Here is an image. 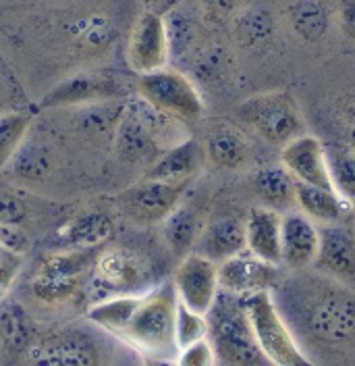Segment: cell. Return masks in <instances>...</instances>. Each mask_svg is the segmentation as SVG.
<instances>
[{
	"label": "cell",
	"mask_w": 355,
	"mask_h": 366,
	"mask_svg": "<svg viewBox=\"0 0 355 366\" xmlns=\"http://www.w3.org/2000/svg\"><path fill=\"white\" fill-rule=\"evenodd\" d=\"M208 340L214 347L216 362L231 366L270 365L264 352L256 342L249 315L245 308V296L222 292L214 306L206 315Z\"/></svg>",
	"instance_id": "cell-1"
},
{
	"label": "cell",
	"mask_w": 355,
	"mask_h": 366,
	"mask_svg": "<svg viewBox=\"0 0 355 366\" xmlns=\"http://www.w3.org/2000/svg\"><path fill=\"white\" fill-rule=\"evenodd\" d=\"M179 297L175 285H160L148 294H141L121 340L135 350L152 356H169L179 352L175 342V317Z\"/></svg>",
	"instance_id": "cell-2"
},
{
	"label": "cell",
	"mask_w": 355,
	"mask_h": 366,
	"mask_svg": "<svg viewBox=\"0 0 355 366\" xmlns=\"http://www.w3.org/2000/svg\"><path fill=\"white\" fill-rule=\"evenodd\" d=\"M306 327L322 343L355 340V290L333 279L316 283L306 296Z\"/></svg>",
	"instance_id": "cell-3"
},
{
	"label": "cell",
	"mask_w": 355,
	"mask_h": 366,
	"mask_svg": "<svg viewBox=\"0 0 355 366\" xmlns=\"http://www.w3.org/2000/svg\"><path fill=\"white\" fill-rule=\"evenodd\" d=\"M235 117L270 146H285L306 134V121L289 92H264L245 98Z\"/></svg>",
	"instance_id": "cell-4"
},
{
	"label": "cell",
	"mask_w": 355,
	"mask_h": 366,
	"mask_svg": "<svg viewBox=\"0 0 355 366\" xmlns=\"http://www.w3.org/2000/svg\"><path fill=\"white\" fill-rule=\"evenodd\" d=\"M245 308L256 335V342L270 365L306 366L311 360L295 342L287 320L279 312L270 292H256L245 296Z\"/></svg>",
	"instance_id": "cell-5"
},
{
	"label": "cell",
	"mask_w": 355,
	"mask_h": 366,
	"mask_svg": "<svg viewBox=\"0 0 355 366\" xmlns=\"http://www.w3.org/2000/svg\"><path fill=\"white\" fill-rule=\"evenodd\" d=\"M135 90L152 109L177 121H198L204 114V100L198 88L175 69L162 67L139 75Z\"/></svg>",
	"instance_id": "cell-6"
},
{
	"label": "cell",
	"mask_w": 355,
	"mask_h": 366,
	"mask_svg": "<svg viewBox=\"0 0 355 366\" xmlns=\"http://www.w3.org/2000/svg\"><path fill=\"white\" fill-rule=\"evenodd\" d=\"M189 183H169L141 177L116 196L119 210L135 225L162 223L185 198Z\"/></svg>",
	"instance_id": "cell-7"
},
{
	"label": "cell",
	"mask_w": 355,
	"mask_h": 366,
	"mask_svg": "<svg viewBox=\"0 0 355 366\" xmlns=\"http://www.w3.org/2000/svg\"><path fill=\"white\" fill-rule=\"evenodd\" d=\"M27 358L38 366H94L102 362V347L86 329L65 327L34 340Z\"/></svg>",
	"instance_id": "cell-8"
},
{
	"label": "cell",
	"mask_w": 355,
	"mask_h": 366,
	"mask_svg": "<svg viewBox=\"0 0 355 366\" xmlns=\"http://www.w3.org/2000/svg\"><path fill=\"white\" fill-rule=\"evenodd\" d=\"M127 94L125 86L106 73L94 71H79L59 81L52 90H48L40 100V109H75V107H89L98 102L121 100Z\"/></svg>",
	"instance_id": "cell-9"
},
{
	"label": "cell",
	"mask_w": 355,
	"mask_h": 366,
	"mask_svg": "<svg viewBox=\"0 0 355 366\" xmlns=\"http://www.w3.org/2000/svg\"><path fill=\"white\" fill-rule=\"evenodd\" d=\"M112 150L116 159L125 164H152L162 152L164 146L152 129L144 100L127 102L121 114L114 136H112Z\"/></svg>",
	"instance_id": "cell-10"
},
{
	"label": "cell",
	"mask_w": 355,
	"mask_h": 366,
	"mask_svg": "<svg viewBox=\"0 0 355 366\" xmlns=\"http://www.w3.org/2000/svg\"><path fill=\"white\" fill-rule=\"evenodd\" d=\"M173 285L179 302H183L196 312L208 315V310L214 306L221 294L219 264L200 252H189L179 262Z\"/></svg>",
	"instance_id": "cell-11"
},
{
	"label": "cell",
	"mask_w": 355,
	"mask_h": 366,
	"mask_svg": "<svg viewBox=\"0 0 355 366\" xmlns=\"http://www.w3.org/2000/svg\"><path fill=\"white\" fill-rule=\"evenodd\" d=\"M171 46L164 15L158 11H144L131 27L127 42V63L137 75L166 67Z\"/></svg>",
	"instance_id": "cell-12"
},
{
	"label": "cell",
	"mask_w": 355,
	"mask_h": 366,
	"mask_svg": "<svg viewBox=\"0 0 355 366\" xmlns=\"http://www.w3.org/2000/svg\"><path fill=\"white\" fill-rule=\"evenodd\" d=\"M314 267L329 279L355 290V225H320V250Z\"/></svg>",
	"instance_id": "cell-13"
},
{
	"label": "cell",
	"mask_w": 355,
	"mask_h": 366,
	"mask_svg": "<svg viewBox=\"0 0 355 366\" xmlns=\"http://www.w3.org/2000/svg\"><path fill=\"white\" fill-rule=\"evenodd\" d=\"M221 290L237 296L270 292L279 281V264L266 262L249 250L239 252L219 262Z\"/></svg>",
	"instance_id": "cell-14"
},
{
	"label": "cell",
	"mask_w": 355,
	"mask_h": 366,
	"mask_svg": "<svg viewBox=\"0 0 355 366\" xmlns=\"http://www.w3.org/2000/svg\"><path fill=\"white\" fill-rule=\"evenodd\" d=\"M281 162L295 177V182L334 189L331 171H329L326 146L316 136L301 134L285 144L281 148Z\"/></svg>",
	"instance_id": "cell-15"
},
{
	"label": "cell",
	"mask_w": 355,
	"mask_h": 366,
	"mask_svg": "<svg viewBox=\"0 0 355 366\" xmlns=\"http://www.w3.org/2000/svg\"><path fill=\"white\" fill-rule=\"evenodd\" d=\"M320 250V227L301 210H287L281 219V264L291 271L311 267Z\"/></svg>",
	"instance_id": "cell-16"
},
{
	"label": "cell",
	"mask_w": 355,
	"mask_h": 366,
	"mask_svg": "<svg viewBox=\"0 0 355 366\" xmlns=\"http://www.w3.org/2000/svg\"><path fill=\"white\" fill-rule=\"evenodd\" d=\"M94 274H96V285L104 287L106 292L129 294L146 281L148 269L139 256H135L129 250L112 248L98 254Z\"/></svg>",
	"instance_id": "cell-17"
},
{
	"label": "cell",
	"mask_w": 355,
	"mask_h": 366,
	"mask_svg": "<svg viewBox=\"0 0 355 366\" xmlns=\"http://www.w3.org/2000/svg\"><path fill=\"white\" fill-rule=\"evenodd\" d=\"M206 162V150L196 139H183L164 150L148 167L144 177L169 183H191Z\"/></svg>",
	"instance_id": "cell-18"
},
{
	"label": "cell",
	"mask_w": 355,
	"mask_h": 366,
	"mask_svg": "<svg viewBox=\"0 0 355 366\" xmlns=\"http://www.w3.org/2000/svg\"><path fill=\"white\" fill-rule=\"evenodd\" d=\"M281 219L279 210L258 206L245 219V246L258 258L281 264Z\"/></svg>",
	"instance_id": "cell-19"
},
{
	"label": "cell",
	"mask_w": 355,
	"mask_h": 366,
	"mask_svg": "<svg viewBox=\"0 0 355 366\" xmlns=\"http://www.w3.org/2000/svg\"><path fill=\"white\" fill-rule=\"evenodd\" d=\"M194 250L208 256L216 264L231 258V256H235V254H239V252L247 250V246H245V219L241 221L237 217H221V219L206 223Z\"/></svg>",
	"instance_id": "cell-20"
},
{
	"label": "cell",
	"mask_w": 355,
	"mask_h": 366,
	"mask_svg": "<svg viewBox=\"0 0 355 366\" xmlns=\"http://www.w3.org/2000/svg\"><path fill=\"white\" fill-rule=\"evenodd\" d=\"M114 233V221L104 210H84L65 221L56 231L63 248H96L109 242Z\"/></svg>",
	"instance_id": "cell-21"
},
{
	"label": "cell",
	"mask_w": 355,
	"mask_h": 366,
	"mask_svg": "<svg viewBox=\"0 0 355 366\" xmlns=\"http://www.w3.org/2000/svg\"><path fill=\"white\" fill-rule=\"evenodd\" d=\"M295 204L318 225L341 223L347 219L349 210L354 208L336 189L301 182H297L295 185Z\"/></svg>",
	"instance_id": "cell-22"
},
{
	"label": "cell",
	"mask_w": 355,
	"mask_h": 366,
	"mask_svg": "<svg viewBox=\"0 0 355 366\" xmlns=\"http://www.w3.org/2000/svg\"><path fill=\"white\" fill-rule=\"evenodd\" d=\"M206 227L204 214L194 202L181 200L175 210L162 221V235L169 250L175 256L183 258L185 254L194 252L201 229Z\"/></svg>",
	"instance_id": "cell-23"
},
{
	"label": "cell",
	"mask_w": 355,
	"mask_h": 366,
	"mask_svg": "<svg viewBox=\"0 0 355 366\" xmlns=\"http://www.w3.org/2000/svg\"><path fill=\"white\" fill-rule=\"evenodd\" d=\"M206 160L219 169H241L249 160V146L244 134L233 125H214L206 139Z\"/></svg>",
	"instance_id": "cell-24"
},
{
	"label": "cell",
	"mask_w": 355,
	"mask_h": 366,
	"mask_svg": "<svg viewBox=\"0 0 355 366\" xmlns=\"http://www.w3.org/2000/svg\"><path fill=\"white\" fill-rule=\"evenodd\" d=\"M295 177L285 169V164L260 167L254 175V192L260 202L274 210H289L295 204Z\"/></svg>",
	"instance_id": "cell-25"
},
{
	"label": "cell",
	"mask_w": 355,
	"mask_h": 366,
	"mask_svg": "<svg viewBox=\"0 0 355 366\" xmlns=\"http://www.w3.org/2000/svg\"><path fill=\"white\" fill-rule=\"evenodd\" d=\"M289 23L304 40L316 44L331 29V9L326 0H293L289 6Z\"/></svg>",
	"instance_id": "cell-26"
},
{
	"label": "cell",
	"mask_w": 355,
	"mask_h": 366,
	"mask_svg": "<svg viewBox=\"0 0 355 366\" xmlns=\"http://www.w3.org/2000/svg\"><path fill=\"white\" fill-rule=\"evenodd\" d=\"M141 294H114L112 297L100 300L88 308V319L102 331L121 337L134 317L135 308L139 306Z\"/></svg>",
	"instance_id": "cell-27"
},
{
	"label": "cell",
	"mask_w": 355,
	"mask_h": 366,
	"mask_svg": "<svg viewBox=\"0 0 355 366\" xmlns=\"http://www.w3.org/2000/svg\"><path fill=\"white\" fill-rule=\"evenodd\" d=\"M36 117L27 109L0 111V173L11 164L23 142L29 136Z\"/></svg>",
	"instance_id": "cell-28"
},
{
	"label": "cell",
	"mask_w": 355,
	"mask_h": 366,
	"mask_svg": "<svg viewBox=\"0 0 355 366\" xmlns=\"http://www.w3.org/2000/svg\"><path fill=\"white\" fill-rule=\"evenodd\" d=\"M274 15L266 6L256 4L241 11V15L235 19L233 36L241 48H258L270 42V38L274 36Z\"/></svg>",
	"instance_id": "cell-29"
},
{
	"label": "cell",
	"mask_w": 355,
	"mask_h": 366,
	"mask_svg": "<svg viewBox=\"0 0 355 366\" xmlns=\"http://www.w3.org/2000/svg\"><path fill=\"white\" fill-rule=\"evenodd\" d=\"M98 252L96 248H63L44 256L36 273L56 274V277H84L94 271Z\"/></svg>",
	"instance_id": "cell-30"
},
{
	"label": "cell",
	"mask_w": 355,
	"mask_h": 366,
	"mask_svg": "<svg viewBox=\"0 0 355 366\" xmlns=\"http://www.w3.org/2000/svg\"><path fill=\"white\" fill-rule=\"evenodd\" d=\"M329 171L334 189L355 206V148L354 146H326Z\"/></svg>",
	"instance_id": "cell-31"
},
{
	"label": "cell",
	"mask_w": 355,
	"mask_h": 366,
	"mask_svg": "<svg viewBox=\"0 0 355 366\" xmlns=\"http://www.w3.org/2000/svg\"><path fill=\"white\" fill-rule=\"evenodd\" d=\"M84 277H56V274L36 273L31 279V294L48 306L67 304L79 294Z\"/></svg>",
	"instance_id": "cell-32"
},
{
	"label": "cell",
	"mask_w": 355,
	"mask_h": 366,
	"mask_svg": "<svg viewBox=\"0 0 355 366\" xmlns=\"http://www.w3.org/2000/svg\"><path fill=\"white\" fill-rule=\"evenodd\" d=\"M6 169H13V175L21 182H42L50 171V154L48 148L40 142H23L19 152Z\"/></svg>",
	"instance_id": "cell-33"
},
{
	"label": "cell",
	"mask_w": 355,
	"mask_h": 366,
	"mask_svg": "<svg viewBox=\"0 0 355 366\" xmlns=\"http://www.w3.org/2000/svg\"><path fill=\"white\" fill-rule=\"evenodd\" d=\"M0 325H2V345L17 350V352H27L29 343L34 342V329L29 315L23 310V306L13 304L6 306L0 312Z\"/></svg>",
	"instance_id": "cell-34"
},
{
	"label": "cell",
	"mask_w": 355,
	"mask_h": 366,
	"mask_svg": "<svg viewBox=\"0 0 355 366\" xmlns=\"http://www.w3.org/2000/svg\"><path fill=\"white\" fill-rule=\"evenodd\" d=\"M208 337V319L206 315L191 310L183 302L177 304V317H175V342L177 350L187 347L189 343H196Z\"/></svg>",
	"instance_id": "cell-35"
},
{
	"label": "cell",
	"mask_w": 355,
	"mask_h": 366,
	"mask_svg": "<svg viewBox=\"0 0 355 366\" xmlns=\"http://www.w3.org/2000/svg\"><path fill=\"white\" fill-rule=\"evenodd\" d=\"M164 23H166V34H169L171 56L185 54L194 36V25L189 21V17L179 9H169L164 15Z\"/></svg>",
	"instance_id": "cell-36"
},
{
	"label": "cell",
	"mask_w": 355,
	"mask_h": 366,
	"mask_svg": "<svg viewBox=\"0 0 355 366\" xmlns=\"http://www.w3.org/2000/svg\"><path fill=\"white\" fill-rule=\"evenodd\" d=\"M224 65H226L224 48L216 44L206 46L204 50L198 52V56L194 61V73L200 81H214L222 75Z\"/></svg>",
	"instance_id": "cell-37"
},
{
	"label": "cell",
	"mask_w": 355,
	"mask_h": 366,
	"mask_svg": "<svg viewBox=\"0 0 355 366\" xmlns=\"http://www.w3.org/2000/svg\"><path fill=\"white\" fill-rule=\"evenodd\" d=\"M181 366H212L216 362V354L214 347L208 337H204L200 342L189 343L187 347L179 350V358L175 360Z\"/></svg>",
	"instance_id": "cell-38"
},
{
	"label": "cell",
	"mask_w": 355,
	"mask_h": 366,
	"mask_svg": "<svg viewBox=\"0 0 355 366\" xmlns=\"http://www.w3.org/2000/svg\"><path fill=\"white\" fill-rule=\"evenodd\" d=\"M27 217H29V208L25 204V200L13 192L0 189V223L21 227L27 221Z\"/></svg>",
	"instance_id": "cell-39"
},
{
	"label": "cell",
	"mask_w": 355,
	"mask_h": 366,
	"mask_svg": "<svg viewBox=\"0 0 355 366\" xmlns=\"http://www.w3.org/2000/svg\"><path fill=\"white\" fill-rule=\"evenodd\" d=\"M23 264V254L0 246V287L4 292H9V287L13 285L15 277L19 274Z\"/></svg>",
	"instance_id": "cell-40"
},
{
	"label": "cell",
	"mask_w": 355,
	"mask_h": 366,
	"mask_svg": "<svg viewBox=\"0 0 355 366\" xmlns=\"http://www.w3.org/2000/svg\"><path fill=\"white\" fill-rule=\"evenodd\" d=\"M0 246L23 254V252L29 248V237L17 225H4V223H0Z\"/></svg>",
	"instance_id": "cell-41"
},
{
	"label": "cell",
	"mask_w": 355,
	"mask_h": 366,
	"mask_svg": "<svg viewBox=\"0 0 355 366\" xmlns=\"http://www.w3.org/2000/svg\"><path fill=\"white\" fill-rule=\"evenodd\" d=\"M339 23L343 34L355 42V0H339Z\"/></svg>",
	"instance_id": "cell-42"
},
{
	"label": "cell",
	"mask_w": 355,
	"mask_h": 366,
	"mask_svg": "<svg viewBox=\"0 0 355 366\" xmlns=\"http://www.w3.org/2000/svg\"><path fill=\"white\" fill-rule=\"evenodd\" d=\"M239 0H201V4L214 15H229L237 9Z\"/></svg>",
	"instance_id": "cell-43"
},
{
	"label": "cell",
	"mask_w": 355,
	"mask_h": 366,
	"mask_svg": "<svg viewBox=\"0 0 355 366\" xmlns=\"http://www.w3.org/2000/svg\"><path fill=\"white\" fill-rule=\"evenodd\" d=\"M343 127H345V136L349 139V144L355 148V104H351V107L345 111Z\"/></svg>",
	"instance_id": "cell-44"
},
{
	"label": "cell",
	"mask_w": 355,
	"mask_h": 366,
	"mask_svg": "<svg viewBox=\"0 0 355 366\" xmlns=\"http://www.w3.org/2000/svg\"><path fill=\"white\" fill-rule=\"evenodd\" d=\"M148 2H152V4H154V9H152V11H158V13H160L162 9H169L175 0H148Z\"/></svg>",
	"instance_id": "cell-45"
},
{
	"label": "cell",
	"mask_w": 355,
	"mask_h": 366,
	"mask_svg": "<svg viewBox=\"0 0 355 366\" xmlns=\"http://www.w3.org/2000/svg\"><path fill=\"white\" fill-rule=\"evenodd\" d=\"M4 294H6V292H4V290H2V287H0V302H2V300H4Z\"/></svg>",
	"instance_id": "cell-46"
},
{
	"label": "cell",
	"mask_w": 355,
	"mask_h": 366,
	"mask_svg": "<svg viewBox=\"0 0 355 366\" xmlns=\"http://www.w3.org/2000/svg\"><path fill=\"white\" fill-rule=\"evenodd\" d=\"M0 345H2V325H0Z\"/></svg>",
	"instance_id": "cell-47"
},
{
	"label": "cell",
	"mask_w": 355,
	"mask_h": 366,
	"mask_svg": "<svg viewBox=\"0 0 355 366\" xmlns=\"http://www.w3.org/2000/svg\"><path fill=\"white\" fill-rule=\"evenodd\" d=\"M0 86H2V84H0Z\"/></svg>",
	"instance_id": "cell-48"
}]
</instances>
